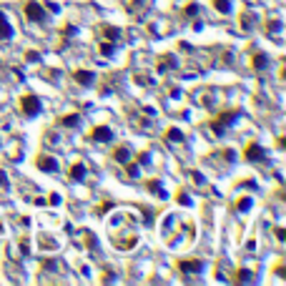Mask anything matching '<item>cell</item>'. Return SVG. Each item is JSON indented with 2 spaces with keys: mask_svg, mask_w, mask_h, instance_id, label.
<instances>
[{
  "mask_svg": "<svg viewBox=\"0 0 286 286\" xmlns=\"http://www.w3.org/2000/svg\"><path fill=\"white\" fill-rule=\"evenodd\" d=\"M40 98L38 96H33V93H25L23 98H20V111H23V116H28V118H33V116H38L40 113Z\"/></svg>",
  "mask_w": 286,
  "mask_h": 286,
  "instance_id": "obj_1",
  "label": "cell"
},
{
  "mask_svg": "<svg viewBox=\"0 0 286 286\" xmlns=\"http://www.w3.org/2000/svg\"><path fill=\"white\" fill-rule=\"evenodd\" d=\"M23 13H25V20H30V23H40L43 18H45V10H43V5H38V3H25V8H23Z\"/></svg>",
  "mask_w": 286,
  "mask_h": 286,
  "instance_id": "obj_2",
  "label": "cell"
},
{
  "mask_svg": "<svg viewBox=\"0 0 286 286\" xmlns=\"http://www.w3.org/2000/svg\"><path fill=\"white\" fill-rule=\"evenodd\" d=\"M90 141H96V143L113 141V128L111 126H96L93 131H90Z\"/></svg>",
  "mask_w": 286,
  "mask_h": 286,
  "instance_id": "obj_3",
  "label": "cell"
},
{
  "mask_svg": "<svg viewBox=\"0 0 286 286\" xmlns=\"http://www.w3.org/2000/svg\"><path fill=\"white\" fill-rule=\"evenodd\" d=\"M178 269L184 271V274H201V271H203V261L201 259H181Z\"/></svg>",
  "mask_w": 286,
  "mask_h": 286,
  "instance_id": "obj_4",
  "label": "cell"
},
{
  "mask_svg": "<svg viewBox=\"0 0 286 286\" xmlns=\"http://www.w3.org/2000/svg\"><path fill=\"white\" fill-rule=\"evenodd\" d=\"M264 156H266L264 148L256 143V141L246 143V148H244V158H246V161H253V163H256V161H264Z\"/></svg>",
  "mask_w": 286,
  "mask_h": 286,
  "instance_id": "obj_5",
  "label": "cell"
},
{
  "mask_svg": "<svg viewBox=\"0 0 286 286\" xmlns=\"http://www.w3.org/2000/svg\"><path fill=\"white\" fill-rule=\"evenodd\" d=\"M35 166L40 171H48V173H55L58 171V161L50 156V153H40L38 158H35Z\"/></svg>",
  "mask_w": 286,
  "mask_h": 286,
  "instance_id": "obj_6",
  "label": "cell"
},
{
  "mask_svg": "<svg viewBox=\"0 0 286 286\" xmlns=\"http://www.w3.org/2000/svg\"><path fill=\"white\" fill-rule=\"evenodd\" d=\"M236 118H238V113H236V111H226V113H221V116H219V120H214V123H211V128H214L216 133H221V131H223V126H231Z\"/></svg>",
  "mask_w": 286,
  "mask_h": 286,
  "instance_id": "obj_7",
  "label": "cell"
},
{
  "mask_svg": "<svg viewBox=\"0 0 286 286\" xmlns=\"http://www.w3.org/2000/svg\"><path fill=\"white\" fill-rule=\"evenodd\" d=\"M113 158H116L118 163H123V166H126V163L133 161V153H131V148H128V146H118V148L113 151Z\"/></svg>",
  "mask_w": 286,
  "mask_h": 286,
  "instance_id": "obj_8",
  "label": "cell"
},
{
  "mask_svg": "<svg viewBox=\"0 0 286 286\" xmlns=\"http://www.w3.org/2000/svg\"><path fill=\"white\" fill-rule=\"evenodd\" d=\"M73 78H75V83H81V85H93L96 75H93V70H75Z\"/></svg>",
  "mask_w": 286,
  "mask_h": 286,
  "instance_id": "obj_9",
  "label": "cell"
},
{
  "mask_svg": "<svg viewBox=\"0 0 286 286\" xmlns=\"http://www.w3.org/2000/svg\"><path fill=\"white\" fill-rule=\"evenodd\" d=\"M60 126H66V128H75V126H81V116L78 113H70V116H60L58 120Z\"/></svg>",
  "mask_w": 286,
  "mask_h": 286,
  "instance_id": "obj_10",
  "label": "cell"
},
{
  "mask_svg": "<svg viewBox=\"0 0 286 286\" xmlns=\"http://www.w3.org/2000/svg\"><path fill=\"white\" fill-rule=\"evenodd\" d=\"M251 66H253V70H264V68L269 66V58H266V53H253V58H251Z\"/></svg>",
  "mask_w": 286,
  "mask_h": 286,
  "instance_id": "obj_11",
  "label": "cell"
},
{
  "mask_svg": "<svg viewBox=\"0 0 286 286\" xmlns=\"http://www.w3.org/2000/svg\"><path fill=\"white\" fill-rule=\"evenodd\" d=\"M85 173H88V168H85L83 163H75L73 168H70V178H73V181H83Z\"/></svg>",
  "mask_w": 286,
  "mask_h": 286,
  "instance_id": "obj_12",
  "label": "cell"
},
{
  "mask_svg": "<svg viewBox=\"0 0 286 286\" xmlns=\"http://www.w3.org/2000/svg\"><path fill=\"white\" fill-rule=\"evenodd\" d=\"M13 35V28L5 20V13H0V38H10Z\"/></svg>",
  "mask_w": 286,
  "mask_h": 286,
  "instance_id": "obj_13",
  "label": "cell"
},
{
  "mask_svg": "<svg viewBox=\"0 0 286 286\" xmlns=\"http://www.w3.org/2000/svg\"><path fill=\"white\" fill-rule=\"evenodd\" d=\"M166 138L173 141V143H181V141H184V133H181L178 128H168V133H166Z\"/></svg>",
  "mask_w": 286,
  "mask_h": 286,
  "instance_id": "obj_14",
  "label": "cell"
},
{
  "mask_svg": "<svg viewBox=\"0 0 286 286\" xmlns=\"http://www.w3.org/2000/svg\"><path fill=\"white\" fill-rule=\"evenodd\" d=\"M173 66H176V58H173V55H163V58L158 60V68H161V70H163V68H173Z\"/></svg>",
  "mask_w": 286,
  "mask_h": 286,
  "instance_id": "obj_15",
  "label": "cell"
},
{
  "mask_svg": "<svg viewBox=\"0 0 286 286\" xmlns=\"http://www.w3.org/2000/svg\"><path fill=\"white\" fill-rule=\"evenodd\" d=\"M214 5L219 13H229L231 10V0H214Z\"/></svg>",
  "mask_w": 286,
  "mask_h": 286,
  "instance_id": "obj_16",
  "label": "cell"
},
{
  "mask_svg": "<svg viewBox=\"0 0 286 286\" xmlns=\"http://www.w3.org/2000/svg\"><path fill=\"white\" fill-rule=\"evenodd\" d=\"M148 188H151V191H153L156 196H161V199H163V196H166V191H163V186L158 184V181H148Z\"/></svg>",
  "mask_w": 286,
  "mask_h": 286,
  "instance_id": "obj_17",
  "label": "cell"
},
{
  "mask_svg": "<svg viewBox=\"0 0 286 286\" xmlns=\"http://www.w3.org/2000/svg\"><path fill=\"white\" fill-rule=\"evenodd\" d=\"M236 281H238V284H244V281H249V284H251V281H253V276H251V271H238V276H236Z\"/></svg>",
  "mask_w": 286,
  "mask_h": 286,
  "instance_id": "obj_18",
  "label": "cell"
},
{
  "mask_svg": "<svg viewBox=\"0 0 286 286\" xmlns=\"http://www.w3.org/2000/svg\"><path fill=\"white\" fill-rule=\"evenodd\" d=\"M236 208H238V211H249V208H251V199H249V196H244V199L236 203Z\"/></svg>",
  "mask_w": 286,
  "mask_h": 286,
  "instance_id": "obj_19",
  "label": "cell"
},
{
  "mask_svg": "<svg viewBox=\"0 0 286 286\" xmlns=\"http://www.w3.org/2000/svg\"><path fill=\"white\" fill-rule=\"evenodd\" d=\"M279 30H281V20H271L269 23V35H276Z\"/></svg>",
  "mask_w": 286,
  "mask_h": 286,
  "instance_id": "obj_20",
  "label": "cell"
},
{
  "mask_svg": "<svg viewBox=\"0 0 286 286\" xmlns=\"http://www.w3.org/2000/svg\"><path fill=\"white\" fill-rule=\"evenodd\" d=\"M251 25H253V15H251V13H246L244 18H241V28H246V30H249Z\"/></svg>",
  "mask_w": 286,
  "mask_h": 286,
  "instance_id": "obj_21",
  "label": "cell"
},
{
  "mask_svg": "<svg viewBox=\"0 0 286 286\" xmlns=\"http://www.w3.org/2000/svg\"><path fill=\"white\" fill-rule=\"evenodd\" d=\"M103 35L108 38V40H116L118 38V30L116 28H103Z\"/></svg>",
  "mask_w": 286,
  "mask_h": 286,
  "instance_id": "obj_22",
  "label": "cell"
},
{
  "mask_svg": "<svg viewBox=\"0 0 286 286\" xmlns=\"http://www.w3.org/2000/svg\"><path fill=\"white\" fill-rule=\"evenodd\" d=\"M101 53L103 55H113V43H103L101 45Z\"/></svg>",
  "mask_w": 286,
  "mask_h": 286,
  "instance_id": "obj_23",
  "label": "cell"
},
{
  "mask_svg": "<svg viewBox=\"0 0 286 286\" xmlns=\"http://www.w3.org/2000/svg\"><path fill=\"white\" fill-rule=\"evenodd\" d=\"M128 166V178H138L141 173H138V166H131V163H126Z\"/></svg>",
  "mask_w": 286,
  "mask_h": 286,
  "instance_id": "obj_24",
  "label": "cell"
},
{
  "mask_svg": "<svg viewBox=\"0 0 286 286\" xmlns=\"http://www.w3.org/2000/svg\"><path fill=\"white\" fill-rule=\"evenodd\" d=\"M274 234H276V238H279V241H284V238H286V231H284V229H276Z\"/></svg>",
  "mask_w": 286,
  "mask_h": 286,
  "instance_id": "obj_25",
  "label": "cell"
},
{
  "mask_svg": "<svg viewBox=\"0 0 286 286\" xmlns=\"http://www.w3.org/2000/svg\"><path fill=\"white\" fill-rule=\"evenodd\" d=\"M196 10H199L196 5H188V13H186V10H184V13H186V15H196Z\"/></svg>",
  "mask_w": 286,
  "mask_h": 286,
  "instance_id": "obj_26",
  "label": "cell"
},
{
  "mask_svg": "<svg viewBox=\"0 0 286 286\" xmlns=\"http://www.w3.org/2000/svg\"><path fill=\"white\" fill-rule=\"evenodd\" d=\"M3 181H5V178H3V173H0V184H3Z\"/></svg>",
  "mask_w": 286,
  "mask_h": 286,
  "instance_id": "obj_27",
  "label": "cell"
}]
</instances>
